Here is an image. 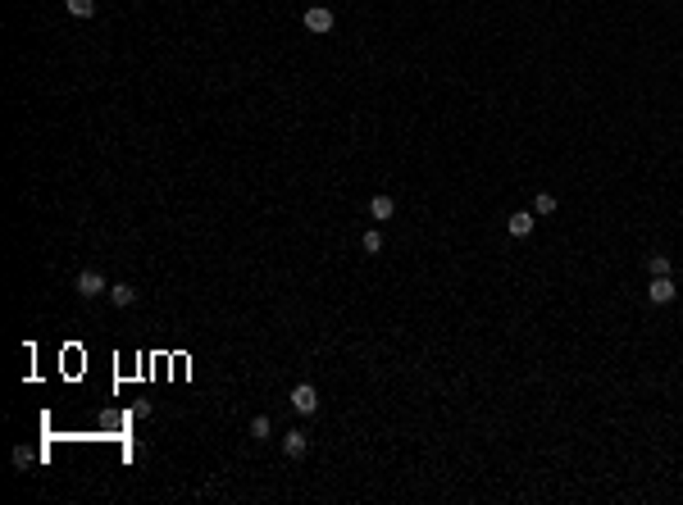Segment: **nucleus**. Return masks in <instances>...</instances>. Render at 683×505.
I'll use <instances>...</instances> for the list:
<instances>
[{
  "mask_svg": "<svg viewBox=\"0 0 683 505\" xmlns=\"http://www.w3.org/2000/svg\"><path fill=\"white\" fill-rule=\"evenodd\" d=\"M73 287H77V296H87V301H96V296H110V282H105V273H100V269H82Z\"/></svg>",
  "mask_w": 683,
  "mask_h": 505,
  "instance_id": "obj_1",
  "label": "nucleus"
},
{
  "mask_svg": "<svg viewBox=\"0 0 683 505\" xmlns=\"http://www.w3.org/2000/svg\"><path fill=\"white\" fill-rule=\"evenodd\" d=\"M301 23H306V32H315V37H328V32H333V10H328V5H310L306 14H301Z\"/></svg>",
  "mask_w": 683,
  "mask_h": 505,
  "instance_id": "obj_2",
  "label": "nucleus"
},
{
  "mask_svg": "<svg viewBox=\"0 0 683 505\" xmlns=\"http://www.w3.org/2000/svg\"><path fill=\"white\" fill-rule=\"evenodd\" d=\"M292 410L297 414H319V387L315 382H297V387H292Z\"/></svg>",
  "mask_w": 683,
  "mask_h": 505,
  "instance_id": "obj_3",
  "label": "nucleus"
},
{
  "mask_svg": "<svg viewBox=\"0 0 683 505\" xmlns=\"http://www.w3.org/2000/svg\"><path fill=\"white\" fill-rule=\"evenodd\" d=\"M674 296H679V287H674L670 273H661V278H652V282H647V301H652V306H670Z\"/></svg>",
  "mask_w": 683,
  "mask_h": 505,
  "instance_id": "obj_4",
  "label": "nucleus"
},
{
  "mask_svg": "<svg viewBox=\"0 0 683 505\" xmlns=\"http://www.w3.org/2000/svg\"><path fill=\"white\" fill-rule=\"evenodd\" d=\"M533 223H538V214H533V210H515V214L506 219V232H510V237H529Z\"/></svg>",
  "mask_w": 683,
  "mask_h": 505,
  "instance_id": "obj_5",
  "label": "nucleus"
},
{
  "mask_svg": "<svg viewBox=\"0 0 683 505\" xmlns=\"http://www.w3.org/2000/svg\"><path fill=\"white\" fill-rule=\"evenodd\" d=\"M283 451H287L292 460H301V455H306V451H310V437H306V432H301V428L283 432Z\"/></svg>",
  "mask_w": 683,
  "mask_h": 505,
  "instance_id": "obj_6",
  "label": "nucleus"
},
{
  "mask_svg": "<svg viewBox=\"0 0 683 505\" xmlns=\"http://www.w3.org/2000/svg\"><path fill=\"white\" fill-rule=\"evenodd\" d=\"M110 301H114L119 310H133L137 306V287L133 282H114V287H110Z\"/></svg>",
  "mask_w": 683,
  "mask_h": 505,
  "instance_id": "obj_7",
  "label": "nucleus"
},
{
  "mask_svg": "<svg viewBox=\"0 0 683 505\" xmlns=\"http://www.w3.org/2000/svg\"><path fill=\"white\" fill-rule=\"evenodd\" d=\"M392 214H396V200L392 196H374V200H369V219L383 223V219H392Z\"/></svg>",
  "mask_w": 683,
  "mask_h": 505,
  "instance_id": "obj_8",
  "label": "nucleus"
},
{
  "mask_svg": "<svg viewBox=\"0 0 683 505\" xmlns=\"http://www.w3.org/2000/svg\"><path fill=\"white\" fill-rule=\"evenodd\" d=\"M273 437V419L269 414H255V419H250V442H269Z\"/></svg>",
  "mask_w": 683,
  "mask_h": 505,
  "instance_id": "obj_9",
  "label": "nucleus"
},
{
  "mask_svg": "<svg viewBox=\"0 0 683 505\" xmlns=\"http://www.w3.org/2000/svg\"><path fill=\"white\" fill-rule=\"evenodd\" d=\"M64 10L73 14V19H91V14H96V0H64Z\"/></svg>",
  "mask_w": 683,
  "mask_h": 505,
  "instance_id": "obj_10",
  "label": "nucleus"
},
{
  "mask_svg": "<svg viewBox=\"0 0 683 505\" xmlns=\"http://www.w3.org/2000/svg\"><path fill=\"white\" fill-rule=\"evenodd\" d=\"M533 214H556V196H551V191H538V196H533Z\"/></svg>",
  "mask_w": 683,
  "mask_h": 505,
  "instance_id": "obj_11",
  "label": "nucleus"
},
{
  "mask_svg": "<svg viewBox=\"0 0 683 505\" xmlns=\"http://www.w3.org/2000/svg\"><path fill=\"white\" fill-rule=\"evenodd\" d=\"M360 246H365V255H378V250H383V232H378V228H369L365 237H360Z\"/></svg>",
  "mask_w": 683,
  "mask_h": 505,
  "instance_id": "obj_12",
  "label": "nucleus"
},
{
  "mask_svg": "<svg viewBox=\"0 0 683 505\" xmlns=\"http://www.w3.org/2000/svg\"><path fill=\"white\" fill-rule=\"evenodd\" d=\"M647 269H652V278H661V273H670V255H652V259H647Z\"/></svg>",
  "mask_w": 683,
  "mask_h": 505,
  "instance_id": "obj_13",
  "label": "nucleus"
}]
</instances>
